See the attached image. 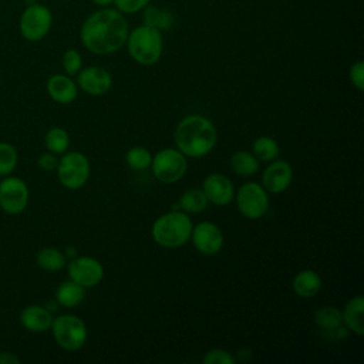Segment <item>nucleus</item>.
I'll use <instances>...</instances> for the list:
<instances>
[{
  "label": "nucleus",
  "mask_w": 364,
  "mask_h": 364,
  "mask_svg": "<svg viewBox=\"0 0 364 364\" xmlns=\"http://www.w3.org/2000/svg\"><path fill=\"white\" fill-rule=\"evenodd\" d=\"M129 33L125 14L115 7H98L88 14L80 27L81 44L92 54L107 55L119 51Z\"/></svg>",
  "instance_id": "nucleus-1"
},
{
  "label": "nucleus",
  "mask_w": 364,
  "mask_h": 364,
  "mask_svg": "<svg viewBox=\"0 0 364 364\" xmlns=\"http://www.w3.org/2000/svg\"><path fill=\"white\" fill-rule=\"evenodd\" d=\"M216 139V127L209 118L199 114L182 118L173 132L176 149L188 158H200L208 155L215 148Z\"/></svg>",
  "instance_id": "nucleus-2"
},
{
  "label": "nucleus",
  "mask_w": 364,
  "mask_h": 364,
  "mask_svg": "<svg viewBox=\"0 0 364 364\" xmlns=\"http://www.w3.org/2000/svg\"><path fill=\"white\" fill-rule=\"evenodd\" d=\"M125 46L129 57L135 63L148 67L161 60L164 53V37L159 30L139 24L129 30Z\"/></svg>",
  "instance_id": "nucleus-3"
},
{
  "label": "nucleus",
  "mask_w": 364,
  "mask_h": 364,
  "mask_svg": "<svg viewBox=\"0 0 364 364\" xmlns=\"http://www.w3.org/2000/svg\"><path fill=\"white\" fill-rule=\"evenodd\" d=\"M192 220L183 210H171L159 218L152 225V239L156 245L175 249L185 245L191 239Z\"/></svg>",
  "instance_id": "nucleus-4"
},
{
  "label": "nucleus",
  "mask_w": 364,
  "mask_h": 364,
  "mask_svg": "<svg viewBox=\"0 0 364 364\" xmlns=\"http://www.w3.org/2000/svg\"><path fill=\"white\" fill-rule=\"evenodd\" d=\"M50 330L55 343L67 351L80 350L88 337L85 323L74 314H61L54 317Z\"/></svg>",
  "instance_id": "nucleus-5"
},
{
  "label": "nucleus",
  "mask_w": 364,
  "mask_h": 364,
  "mask_svg": "<svg viewBox=\"0 0 364 364\" xmlns=\"http://www.w3.org/2000/svg\"><path fill=\"white\" fill-rule=\"evenodd\" d=\"M53 13L41 3L26 6L18 18V30L24 40L30 43L41 41L51 30Z\"/></svg>",
  "instance_id": "nucleus-6"
},
{
  "label": "nucleus",
  "mask_w": 364,
  "mask_h": 364,
  "mask_svg": "<svg viewBox=\"0 0 364 364\" xmlns=\"http://www.w3.org/2000/svg\"><path fill=\"white\" fill-rule=\"evenodd\" d=\"M57 178L60 183L67 189H80L90 178L91 166L88 158L77 151L64 152L58 159Z\"/></svg>",
  "instance_id": "nucleus-7"
},
{
  "label": "nucleus",
  "mask_w": 364,
  "mask_h": 364,
  "mask_svg": "<svg viewBox=\"0 0 364 364\" xmlns=\"http://www.w3.org/2000/svg\"><path fill=\"white\" fill-rule=\"evenodd\" d=\"M154 176L162 183H175L183 178L188 169L186 156L176 148H165L152 156Z\"/></svg>",
  "instance_id": "nucleus-8"
},
{
  "label": "nucleus",
  "mask_w": 364,
  "mask_h": 364,
  "mask_svg": "<svg viewBox=\"0 0 364 364\" xmlns=\"http://www.w3.org/2000/svg\"><path fill=\"white\" fill-rule=\"evenodd\" d=\"M236 206L239 212L250 220L260 219L269 209L267 191L257 182L243 183L237 192H235Z\"/></svg>",
  "instance_id": "nucleus-9"
},
{
  "label": "nucleus",
  "mask_w": 364,
  "mask_h": 364,
  "mask_svg": "<svg viewBox=\"0 0 364 364\" xmlns=\"http://www.w3.org/2000/svg\"><path fill=\"white\" fill-rule=\"evenodd\" d=\"M30 199L27 183L17 176H3L0 181V208L9 215L21 213Z\"/></svg>",
  "instance_id": "nucleus-10"
},
{
  "label": "nucleus",
  "mask_w": 364,
  "mask_h": 364,
  "mask_svg": "<svg viewBox=\"0 0 364 364\" xmlns=\"http://www.w3.org/2000/svg\"><path fill=\"white\" fill-rule=\"evenodd\" d=\"M70 280L88 289L97 286L104 277L102 264L91 256H75L67 266Z\"/></svg>",
  "instance_id": "nucleus-11"
},
{
  "label": "nucleus",
  "mask_w": 364,
  "mask_h": 364,
  "mask_svg": "<svg viewBox=\"0 0 364 364\" xmlns=\"http://www.w3.org/2000/svg\"><path fill=\"white\" fill-rule=\"evenodd\" d=\"M189 240H192L195 249L199 253L205 256H212L220 252L223 246V233L216 223L205 220L199 222L192 228Z\"/></svg>",
  "instance_id": "nucleus-12"
},
{
  "label": "nucleus",
  "mask_w": 364,
  "mask_h": 364,
  "mask_svg": "<svg viewBox=\"0 0 364 364\" xmlns=\"http://www.w3.org/2000/svg\"><path fill=\"white\" fill-rule=\"evenodd\" d=\"M77 85L88 95H102L109 91L112 85V75L108 70L100 65H90L81 68L77 74Z\"/></svg>",
  "instance_id": "nucleus-13"
},
{
  "label": "nucleus",
  "mask_w": 364,
  "mask_h": 364,
  "mask_svg": "<svg viewBox=\"0 0 364 364\" xmlns=\"http://www.w3.org/2000/svg\"><path fill=\"white\" fill-rule=\"evenodd\" d=\"M293 181V169L283 159L272 161L262 175V186L267 193H280L286 191Z\"/></svg>",
  "instance_id": "nucleus-14"
},
{
  "label": "nucleus",
  "mask_w": 364,
  "mask_h": 364,
  "mask_svg": "<svg viewBox=\"0 0 364 364\" xmlns=\"http://www.w3.org/2000/svg\"><path fill=\"white\" fill-rule=\"evenodd\" d=\"M202 191L208 202L216 206H225L235 198L232 181L223 173H210L202 182Z\"/></svg>",
  "instance_id": "nucleus-15"
},
{
  "label": "nucleus",
  "mask_w": 364,
  "mask_h": 364,
  "mask_svg": "<svg viewBox=\"0 0 364 364\" xmlns=\"http://www.w3.org/2000/svg\"><path fill=\"white\" fill-rule=\"evenodd\" d=\"M46 90L51 100L58 104H70L78 95L77 82L67 74H53L46 82Z\"/></svg>",
  "instance_id": "nucleus-16"
},
{
  "label": "nucleus",
  "mask_w": 364,
  "mask_h": 364,
  "mask_svg": "<svg viewBox=\"0 0 364 364\" xmlns=\"http://www.w3.org/2000/svg\"><path fill=\"white\" fill-rule=\"evenodd\" d=\"M51 311L40 304H31L23 309L20 313L21 326L30 333H46L53 323Z\"/></svg>",
  "instance_id": "nucleus-17"
},
{
  "label": "nucleus",
  "mask_w": 364,
  "mask_h": 364,
  "mask_svg": "<svg viewBox=\"0 0 364 364\" xmlns=\"http://www.w3.org/2000/svg\"><path fill=\"white\" fill-rule=\"evenodd\" d=\"M141 16H142L141 17L142 24L154 27V28L159 30L161 33L171 30L176 20L175 13L172 10L165 9V7H158L152 3H149L148 6H145L141 10Z\"/></svg>",
  "instance_id": "nucleus-18"
},
{
  "label": "nucleus",
  "mask_w": 364,
  "mask_h": 364,
  "mask_svg": "<svg viewBox=\"0 0 364 364\" xmlns=\"http://www.w3.org/2000/svg\"><path fill=\"white\" fill-rule=\"evenodd\" d=\"M364 299L363 296H355L347 301L341 314H343V324L357 336L364 334Z\"/></svg>",
  "instance_id": "nucleus-19"
},
{
  "label": "nucleus",
  "mask_w": 364,
  "mask_h": 364,
  "mask_svg": "<svg viewBox=\"0 0 364 364\" xmlns=\"http://www.w3.org/2000/svg\"><path fill=\"white\" fill-rule=\"evenodd\" d=\"M291 287L297 296L303 299H310L320 291L321 279L317 272L311 269H304L296 273V276L291 280Z\"/></svg>",
  "instance_id": "nucleus-20"
},
{
  "label": "nucleus",
  "mask_w": 364,
  "mask_h": 364,
  "mask_svg": "<svg viewBox=\"0 0 364 364\" xmlns=\"http://www.w3.org/2000/svg\"><path fill=\"white\" fill-rule=\"evenodd\" d=\"M55 301L57 304L67 307V309H74L82 303L85 299V287L80 286L78 283L73 280L63 282L57 289H55Z\"/></svg>",
  "instance_id": "nucleus-21"
},
{
  "label": "nucleus",
  "mask_w": 364,
  "mask_h": 364,
  "mask_svg": "<svg viewBox=\"0 0 364 364\" xmlns=\"http://www.w3.org/2000/svg\"><path fill=\"white\" fill-rule=\"evenodd\" d=\"M230 169L239 176H252L260 168L259 159L249 151H236L229 161Z\"/></svg>",
  "instance_id": "nucleus-22"
},
{
  "label": "nucleus",
  "mask_w": 364,
  "mask_h": 364,
  "mask_svg": "<svg viewBox=\"0 0 364 364\" xmlns=\"http://www.w3.org/2000/svg\"><path fill=\"white\" fill-rule=\"evenodd\" d=\"M314 324L326 333H331L343 326L341 310L336 306H323L314 311Z\"/></svg>",
  "instance_id": "nucleus-23"
},
{
  "label": "nucleus",
  "mask_w": 364,
  "mask_h": 364,
  "mask_svg": "<svg viewBox=\"0 0 364 364\" xmlns=\"http://www.w3.org/2000/svg\"><path fill=\"white\" fill-rule=\"evenodd\" d=\"M208 203L209 202H208L202 188L200 189L199 188L186 189L178 200L181 210H183L185 213H199L206 209Z\"/></svg>",
  "instance_id": "nucleus-24"
},
{
  "label": "nucleus",
  "mask_w": 364,
  "mask_h": 364,
  "mask_svg": "<svg viewBox=\"0 0 364 364\" xmlns=\"http://www.w3.org/2000/svg\"><path fill=\"white\" fill-rule=\"evenodd\" d=\"M36 262L46 272H57L65 266L67 257L55 247H43L37 252Z\"/></svg>",
  "instance_id": "nucleus-25"
},
{
  "label": "nucleus",
  "mask_w": 364,
  "mask_h": 364,
  "mask_svg": "<svg viewBox=\"0 0 364 364\" xmlns=\"http://www.w3.org/2000/svg\"><path fill=\"white\" fill-rule=\"evenodd\" d=\"M252 154L259 159V162H272L279 158L280 148L272 136L263 135L255 139L252 145Z\"/></svg>",
  "instance_id": "nucleus-26"
},
{
  "label": "nucleus",
  "mask_w": 364,
  "mask_h": 364,
  "mask_svg": "<svg viewBox=\"0 0 364 364\" xmlns=\"http://www.w3.org/2000/svg\"><path fill=\"white\" fill-rule=\"evenodd\" d=\"M44 144L48 152L61 155L67 152L70 146V135L68 132L61 127H53L50 128L44 135Z\"/></svg>",
  "instance_id": "nucleus-27"
},
{
  "label": "nucleus",
  "mask_w": 364,
  "mask_h": 364,
  "mask_svg": "<svg viewBox=\"0 0 364 364\" xmlns=\"http://www.w3.org/2000/svg\"><path fill=\"white\" fill-rule=\"evenodd\" d=\"M127 165L134 171H144L148 166H151L152 155L151 152L144 146H132L125 154Z\"/></svg>",
  "instance_id": "nucleus-28"
},
{
  "label": "nucleus",
  "mask_w": 364,
  "mask_h": 364,
  "mask_svg": "<svg viewBox=\"0 0 364 364\" xmlns=\"http://www.w3.org/2000/svg\"><path fill=\"white\" fill-rule=\"evenodd\" d=\"M18 164V154L10 142H0V176L11 175Z\"/></svg>",
  "instance_id": "nucleus-29"
},
{
  "label": "nucleus",
  "mask_w": 364,
  "mask_h": 364,
  "mask_svg": "<svg viewBox=\"0 0 364 364\" xmlns=\"http://www.w3.org/2000/svg\"><path fill=\"white\" fill-rule=\"evenodd\" d=\"M61 65L67 75H70V77L77 75L78 71L82 68V57H81L80 51L75 48L65 50L63 54V58H61Z\"/></svg>",
  "instance_id": "nucleus-30"
},
{
  "label": "nucleus",
  "mask_w": 364,
  "mask_h": 364,
  "mask_svg": "<svg viewBox=\"0 0 364 364\" xmlns=\"http://www.w3.org/2000/svg\"><path fill=\"white\" fill-rule=\"evenodd\" d=\"M152 0H114L112 7L125 16L141 13V10L148 6Z\"/></svg>",
  "instance_id": "nucleus-31"
},
{
  "label": "nucleus",
  "mask_w": 364,
  "mask_h": 364,
  "mask_svg": "<svg viewBox=\"0 0 364 364\" xmlns=\"http://www.w3.org/2000/svg\"><path fill=\"white\" fill-rule=\"evenodd\" d=\"M205 364H235L236 358L223 348H212L203 357Z\"/></svg>",
  "instance_id": "nucleus-32"
},
{
  "label": "nucleus",
  "mask_w": 364,
  "mask_h": 364,
  "mask_svg": "<svg viewBox=\"0 0 364 364\" xmlns=\"http://www.w3.org/2000/svg\"><path fill=\"white\" fill-rule=\"evenodd\" d=\"M348 78H350V82L358 91L364 90V63L361 60H358V61H355V63H353L350 65Z\"/></svg>",
  "instance_id": "nucleus-33"
},
{
  "label": "nucleus",
  "mask_w": 364,
  "mask_h": 364,
  "mask_svg": "<svg viewBox=\"0 0 364 364\" xmlns=\"http://www.w3.org/2000/svg\"><path fill=\"white\" fill-rule=\"evenodd\" d=\"M37 165L40 169L43 171H55L57 169V165H58V158L55 154H51V152H46V154H41L38 158H37Z\"/></svg>",
  "instance_id": "nucleus-34"
},
{
  "label": "nucleus",
  "mask_w": 364,
  "mask_h": 364,
  "mask_svg": "<svg viewBox=\"0 0 364 364\" xmlns=\"http://www.w3.org/2000/svg\"><path fill=\"white\" fill-rule=\"evenodd\" d=\"M20 363H21V360L16 354H13L10 351L0 353V364H20Z\"/></svg>",
  "instance_id": "nucleus-35"
},
{
  "label": "nucleus",
  "mask_w": 364,
  "mask_h": 364,
  "mask_svg": "<svg viewBox=\"0 0 364 364\" xmlns=\"http://www.w3.org/2000/svg\"><path fill=\"white\" fill-rule=\"evenodd\" d=\"M92 4H95L97 7H109L112 6L114 0H91Z\"/></svg>",
  "instance_id": "nucleus-36"
},
{
  "label": "nucleus",
  "mask_w": 364,
  "mask_h": 364,
  "mask_svg": "<svg viewBox=\"0 0 364 364\" xmlns=\"http://www.w3.org/2000/svg\"><path fill=\"white\" fill-rule=\"evenodd\" d=\"M64 255H65V257H68V259L71 260V259H74V257L77 256V250H75L74 246H70V247L65 249V253H64Z\"/></svg>",
  "instance_id": "nucleus-37"
},
{
  "label": "nucleus",
  "mask_w": 364,
  "mask_h": 364,
  "mask_svg": "<svg viewBox=\"0 0 364 364\" xmlns=\"http://www.w3.org/2000/svg\"><path fill=\"white\" fill-rule=\"evenodd\" d=\"M24 3H26V6H30V4L37 3V0H24Z\"/></svg>",
  "instance_id": "nucleus-38"
},
{
  "label": "nucleus",
  "mask_w": 364,
  "mask_h": 364,
  "mask_svg": "<svg viewBox=\"0 0 364 364\" xmlns=\"http://www.w3.org/2000/svg\"><path fill=\"white\" fill-rule=\"evenodd\" d=\"M0 84H1V77H0Z\"/></svg>",
  "instance_id": "nucleus-39"
},
{
  "label": "nucleus",
  "mask_w": 364,
  "mask_h": 364,
  "mask_svg": "<svg viewBox=\"0 0 364 364\" xmlns=\"http://www.w3.org/2000/svg\"><path fill=\"white\" fill-rule=\"evenodd\" d=\"M64 1H68V0H64Z\"/></svg>",
  "instance_id": "nucleus-40"
}]
</instances>
